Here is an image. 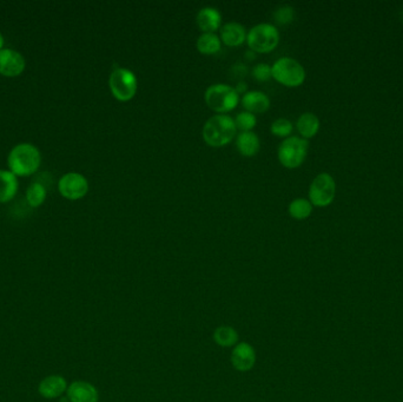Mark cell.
I'll use <instances>...</instances> for the list:
<instances>
[{"instance_id":"cell-1","label":"cell","mask_w":403,"mask_h":402,"mask_svg":"<svg viewBox=\"0 0 403 402\" xmlns=\"http://www.w3.org/2000/svg\"><path fill=\"white\" fill-rule=\"evenodd\" d=\"M41 151L31 143H20L8 153V169L17 177L34 175L41 168Z\"/></svg>"},{"instance_id":"cell-2","label":"cell","mask_w":403,"mask_h":402,"mask_svg":"<svg viewBox=\"0 0 403 402\" xmlns=\"http://www.w3.org/2000/svg\"><path fill=\"white\" fill-rule=\"evenodd\" d=\"M236 131L235 120L230 116L215 115L206 120L202 134L208 146L220 148L234 139Z\"/></svg>"},{"instance_id":"cell-3","label":"cell","mask_w":403,"mask_h":402,"mask_svg":"<svg viewBox=\"0 0 403 402\" xmlns=\"http://www.w3.org/2000/svg\"><path fill=\"white\" fill-rule=\"evenodd\" d=\"M246 43L254 53H270L280 43V32L273 24L262 22L255 25L249 34H246Z\"/></svg>"},{"instance_id":"cell-4","label":"cell","mask_w":403,"mask_h":402,"mask_svg":"<svg viewBox=\"0 0 403 402\" xmlns=\"http://www.w3.org/2000/svg\"><path fill=\"white\" fill-rule=\"evenodd\" d=\"M271 75L277 82L288 88L302 85L306 81V70L302 64L289 57H282L274 63Z\"/></svg>"},{"instance_id":"cell-5","label":"cell","mask_w":403,"mask_h":402,"mask_svg":"<svg viewBox=\"0 0 403 402\" xmlns=\"http://www.w3.org/2000/svg\"><path fill=\"white\" fill-rule=\"evenodd\" d=\"M206 104L211 110L218 112L220 115L232 111L237 106L239 95L235 88L228 84H215L208 88L206 91Z\"/></svg>"},{"instance_id":"cell-6","label":"cell","mask_w":403,"mask_h":402,"mask_svg":"<svg viewBox=\"0 0 403 402\" xmlns=\"http://www.w3.org/2000/svg\"><path fill=\"white\" fill-rule=\"evenodd\" d=\"M309 149V143L306 139L297 136L288 137L281 143L277 156L281 164L288 169L299 168L306 160Z\"/></svg>"},{"instance_id":"cell-7","label":"cell","mask_w":403,"mask_h":402,"mask_svg":"<svg viewBox=\"0 0 403 402\" xmlns=\"http://www.w3.org/2000/svg\"><path fill=\"white\" fill-rule=\"evenodd\" d=\"M108 86L113 97L120 102H127L137 92V78L132 71L125 67H117L108 78Z\"/></svg>"},{"instance_id":"cell-8","label":"cell","mask_w":403,"mask_h":402,"mask_svg":"<svg viewBox=\"0 0 403 402\" xmlns=\"http://www.w3.org/2000/svg\"><path fill=\"white\" fill-rule=\"evenodd\" d=\"M336 195L335 179L327 172H322L313 179L309 188V201L315 207L332 205Z\"/></svg>"},{"instance_id":"cell-9","label":"cell","mask_w":403,"mask_h":402,"mask_svg":"<svg viewBox=\"0 0 403 402\" xmlns=\"http://www.w3.org/2000/svg\"><path fill=\"white\" fill-rule=\"evenodd\" d=\"M59 194L70 201H78L89 191V182L85 176L78 172H67L58 181Z\"/></svg>"},{"instance_id":"cell-10","label":"cell","mask_w":403,"mask_h":402,"mask_svg":"<svg viewBox=\"0 0 403 402\" xmlns=\"http://www.w3.org/2000/svg\"><path fill=\"white\" fill-rule=\"evenodd\" d=\"M27 67V62L22 53L12 49L0 51V75L8 78L22 75Z\"/></svg>"},{"instance_id":"cell-11","label":"cell","mask_w":403,"mask_h":402,"mask_svg":"<svg viewBox=\"0 0 403 402\" xmlns=\"http://www.w3.org/2000/svg\"><path fill=\"white\" fill-rule=\"evenodd\" d=\"M232 365L239 372H249L256 363V352L248 342H239L232 353Z\"/></svg>"},{"instance_id":"cell-12","label":"cell","mask_w":403,"mask_h":402,"mask_svg":"<svg viewBox=\"0 0 403 402\" xmlns=\"http://www.w3.org/2000/svg\"><path fill=\"white\" fill-rule=\"evenodd\" d=\"M70 402H98L99 394L94 384L86 381H75L66 389Z\"/></svg>"},{"instance_id":"cell-13","label":"cell","mask_w":403,"mask_h":402,"mask_svg":"<svg viewBox=\"0 0 403 402\" xmlns=\"http://www.w3.org/2000/svg\"><path fill=\"white\" fill-rule=\"evenodd\" d=\"M196 22L199 30L203 31L204 34H213L220 29L222 15L217 8H203L197 13Z\"/></svg>"},{"instance_id":"cell-14","label":"cell","mask_w":403,"mask_h":402,"mask_svg":"<svg viewBox=\"0 0 403 402\" xmlns=\"http://www.w3.org/2000/svg\"><path fill=\"white\" fill-rule=\"evenodd\" d=\"M66 380L63 376L50 375L45 377L44 380L41 381L38 386L39 394L45 398H56L66 391Z\"/></svg>"},{"instance_id":"cell-15","label":"cell","mask_w":403,"mask_h":402,"mask_svg":"<svg viewBox=\"0 0 403 402\" xmlns=\"http://www.w3.org/2000/svg\"><path fill=\"white\" fill-rule=\"evenodd\" d=\"M220 38L224 44L236 48L246 41V27L239 22H232L225 24L220 31Z\"/></svg>"},{"instance_id":"cell-16","label":"cell","mask_w":403,"mask_h":402,"mask_svg":"<svg viewBox=\"0 0 403 402\" xmlns=\"http://www.w3.org/2000/svg\"><path fill=\"white\" fill-rule=\"evenodd\" d=\"M242 105L251 113H263L270 108V99L262 91H249L243 96Z\"/></svg>"},{"instance_id":"cell-17","label":"cell","mask_w":403,"mask_h":402,"mask_svg":"<svg viewBox=\"0 0 403 402\" xmlns=\"http://www.w3.org/2000/svg\"><path fill=\"white\" fill-rule=\"evenodd\" d=\"M19 183L17 176L10 170H0V203H8L18 193Z\"/></svg>"},{"instance_id":"cell-18","label":"cell","mask_w":403,"mask_h":402,"mask_svg":"<svg viewBox=\"0 0 403 402\" xmlns=\"http://www.w3.org/2000/svg\"><path fill=\"white\" fill-rule=\"evenodd\" d=\"M236 146L243 156L251 157L256 155L261 148V141L257 134L253 131H244L237 136Z\"/></svg>"},{"instance_id":"cell-19","label":"cell","mask_w":403,"mask_h":402,"mask_svg":"<svg viewBox=\"0 0 403 402\" xmlns=\"http://www.w3.org/2000/svg\"><path fill=\"white\" fill-rule=\"evenodd\" d=\"M296 127H297V130H299L302 138H304V139L311 138L318 134V130H320V120H318V116L315 115V113L306 112V113H302V115L299 116Z\"/></svg>"},{"instance_id":"cell-20","label":"cell","mask_w":403,"mask_h":402,"mask_svg":"<svg viewBox=\"0 0 403 402\" xmlns=\"http://www.w3.org/2000/svg\"><path fill=\"white\" fill-rule=\"evenodd\" d=\"M213 341L220 347L230 348L239 343V333L230 326H220L213 332Z\"/></svg>"},{"instance_id":"cell-21","label":"cell","mask_w":403,"mask_h":402,"mask_svg":"<svg viewBox=\"0 0 403 402\" xmlns=\"http://www.w3.org/2000/svg\"><path fill=\"white\" fill-rule=\"evenodd\" d=\"M313 212L311 202L306 198H296L289 205V214L295 220H306Z\"/></svg>"},{"instance_id":"cell-22","label":"cell","mask_w":403,"mask_h":402,"mask_svg":"<svg viewBox=\"0 0 403 402\" xmlns=\"http://www.w3.org/2000/svg\"><path fill=\"white\" fill-rule=\"evenodd\" d=\"M197 50L203 55L220 53V39L215 34H203L198 38Z\"/></svg>"},{"instance_id":"cell-23","label":"cell","mask_w":403,"mask_h":402,"mask_svg":"<svg viewBox=\"0 0 403 402\" xmlns=\"http://www.w3.org/2000/svg\"><path fill=\"white\" fill-rule=\"evenodd\" d=\"M46 188L41 182H34L27 191V201L31 208H38L46 200Z\"/></svg>"},{"instance_id":"cell-24","label":"cell","mask_w":403,"mask_h":402,"mask_svg":"<svg viewBox=\"0 0 403 402\" xmlns=\"http://www.w3.org/2000/svg\"><path fill=\"white\" fill-rule=\"evenodd\" d=\"M236 127L244 131H251L256 127V123H257V120H256V116L254 113H251L249 111H243L239 115L236 116L235 120Z\"/></svg>"},{"instance_id":"cell-25","label":"cell","mask_w":403,"mask_h":402,"mask_svg":"<svg viewBox=\"0 0 403 402\" xmlns=\"http://www.w3.org/2000/svg\"><path fill=\"white\" fill-rule=\"evenodd\" d=\"M292 124L287 118H278L271 124V132L277 137H288L292 132Z\"/></svg>"},{"instance_id":"cell-26","label":"cell","mask_w":403,"mask_h":402,"mask_svg":"<svg viewBox=\"0 0 403 402\" xmlns=\"http://www.w3.org/2000/svg\"><path fill=\"white\" fill-rule=\"evenodd\" d=\"M294 17H295V11L294 8L289 6V5H283L281 8H277L275 13H274V18L281 25H285V24H289V22L294 20Z\"/></svg>"},{"instance_id":"cell-27","label":"cell","mask_w":403,"mask_h":402,"mask_svg":"<svg viewBox=\"0 0 403 402\" xmlns=\"http://www.w3.org/2000/svg\"><path fill=\"white\" fill-rule=\"evenodd\" d=\"M253 76L258 82H267V81L273 77V75H271V67H269L268 64H257L253 69Z\"/></svg>"},{"instance_id":"cell-28","label":"cell","mask_w":403,"mask_h":402,"mask_svg":"<svg viewBox=\"0 0 403 402\" xmlns=\"http://www.w3.org/2000/svg\"><path fill=\"white\" fill-rule=\"evenodd\" d=\"M236 91H237V93H239V95H241V93H244V95H246V84L244 82H239L237 83V86H236L235 88Z\"/></svg>"},{"instance_id":"cell-29","label":"cell","mask_w":403,"mask_h":402,"mask_svg":"<svg viewBox=\"0 0 403 402\" xmlns=\"http://www.w3.org/2000/svg\"><path fill=\"white\" fill-rule=\"evenodd\" d=\"M5 39L3 34H0V51L4 49Z\"/></svg>"}]
</instances>
